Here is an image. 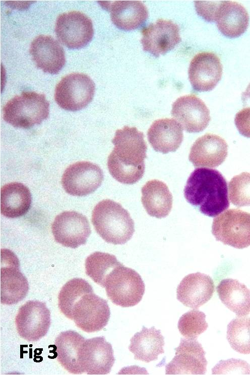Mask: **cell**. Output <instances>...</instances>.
<instances>
[{
    "mask_svg": "<svg viewBox=\"0 0 250 375\" xmlns=\"http://www.w3.org/2000/svg\"><path fill=\"white\" fill-rule=\"evenodd\" d=\"M112 143L114 147L107 159L110 174L123 184L138 182L144 174L147 158L143 133L136 127L124 126L116 131Z\"/></svg>",
    "mask_w": 250,
    "mask_h": 375,
    "instance_id": "6da1fadb",
    "label": "cell"
},
{
    "mask_svg": "<svg viewBox=\"0 0 250 375\" xmlns=\"http://www.w3.org/2000/svg\"><path fill=\"white\" fill-rule=\"evenodd\" d=\"M184 196L188 202L209 217L218 216L229 206L227 181L214 169H195L188 179Z\"/></svg>",
    "mask_w": 250,
    "mask_h": 375,
    "instance_id": "7a4b0ae2",
    "label": "cell"
},
{
    "mask_svg": "<svg viewBox=\"0 0 250 375\" xmlns=\"http://www.w3.org/2000/svg\"><path fill=\"white\" fill-rule=\"evenodd\" d=\"M91 220L101 237L113 244L126 243L135 231L134 222L128 211L110 199L102 200L95 206Z\"/></svg>",
    "mask_w": 250,
    "mask_h": 375,
    "instance_id": "3957f363",
    "label": "cell"
},
{
    "mask_svg": "<svg viewBox=\"0 0 250 375\" xmlns=\"http://www.w3.org/2000/svg\"><path fill=\"white\" fill-rule=\"evenodd\" d=\"M49 104L45 96L23 91L8 101L3 108L4 120L14 127L29 129L47 118Z\"/></svg>",
    "mask_w": 250,
    "mask_h": 375,
    "instance_id": "277c9868",
    "label": "cell"
},
{
    "mask_svg": "<svg viewBox=\"0 0 250 375\" xmlns=\"http://www.w3.org/2000/svg\"><path fill=\"white\" fill-rule=\"evenodd\" d=\"M104 288L112 302L123 307L133 306L139 303L145 289L139 274L122 264L108 274Z\"/></svg>",
    "mask_w": 250,
    "mask_h": 375,
    "instance_id": "5b68a950",
    "label": "cell"
},
{
    "mask_svg": "<svg viewBox=\"0 0 250 375\" xmlns=\"http://www.w3.org/2000/svg\"><path fill=\"white\" fill-rule=\"evenodd\" d=\"M212 233L224 244L241 249L250 245V213L237 209L224 211L214 219Z\"/></svg>",
    "mask_w": 250,
    "mask_h": 375,
    "instance_id": "8992f818",
    "label": "cell"
},
{
    "mask_svg": "<svg viewBox=\"0 0 250 375\" xmlns=\"http://www.w3.org/2000/svg\"><path fill=\"white\" fill-rule=\"evenodd\" d=\"M95 90V84L88 75L72 73L64 77L57 84L54 99L64 109L77 111L91 102Z\"/></svg>",
    "mask_w": 250,
    "mask_h": 375,
    "instance_id": "52a82bcc",
    "label": "cell"
},
{
    "mask_svg": "<svg viewBox=\"0 0 250 375\" xmlns=\"http://www.w3.org/2000/svg\"><path fill=\"white\" fill-rule=\"evenodd\" d=\"M59 41L70 48L85 46L92 40L94 29L91 20L85 14L72 11L60 14L55 25Z\"/></svg>",
    "mask_w": 250,
    "mask_h": 375,
    "instance_id": "ba28073f",
    "label": "cell"
},
{
    "mask_svg": "<svg viewBox=\"0 0 250 375\" xmlns=\"http://www.w3.org/2000/svg\"><path fill=\"white\" fill-rule=\"evenodd\" d=\"M1 269V301L4 304L18 303L26 296L29 284L19 270V262L9 249H2Z\"/></svg>",
    "mask_w": 250,
    "mask_h": 375,
    "instance_id": "9c48e42d",
    "label": "cell"
},
{
    "mask_svg": "<svg viewBox=\"0 0 250 375\" xmlns=\"http://www.w3.org/2000/svg\"><path fill=\"white\" fill-rule=\"evenodd\" d=\"M15 324L19 336L28 341L44 337L50 325V312L45 303L29 300L19 309Z\"/></svg>",
    "mask_w": 250,
    "mask_h": 375,
    "instance_id": "30bf717a",
    "label": "cell"
},
{
    "mask_svg": "<svg viewBox=\"0 0 250 375\" xmlns=\"http://www.w3.org/2000/svg\"><path fill=\"white\" fill-rule=\"evenodd\" d=\"M110 315L107 301L93 292L84 294L75 304L73 320L83 331L92 333L105 327Z\"/></svg>",
    "mask_w": 250,
    "mask_h": 375,
    "instance_id": "8fae6325",
    "label": "cell"
},
{
    "mask_svg": "<svg viewBox=\"0 0 250 375\" xmlns=\"http://www.w3.org/2000/svg\"><path fill=\"white\" fill-rule=\"evenodd\" d=\"M103 180V171L97 165L88 161H79L71 164L65 170L61 184L68 194L83 196L95 191Z\"/></svg>",
    "mask_w": 250,
    "mask_h": 375,
    "instance_id": "7c38bea8",
    "label": "cell"
},
{
    "mask_svg": "<svg viewBox=\"0 0 250 375\" xmlns=\"http://www.w3.org/2000/svg\"><path fill=\"white\" fill-rule=\"evenodd\" d=\"M51 230L57 242L73 248L84 244L91 233L87 218L74 211H64L57 215Z\"/></svg>",
    "mask_w": 250,
    "mask_h": 375,
    "instance_id": "4fadbf2b",
    "label": "cell"
},
{
    "mask_svg": "<svg viewBox=\"0 0 250 375\" xmlns=\"http://www.w3.org/2000/svg\"><path fill=\"white\" fill-rule=\"evenodd\" d=\"M171 113L189 133L203 131L211 119L210 111L205 103L194 94L178 98L172 104Z\"/></svg>",
    "mask_w": 250,
    "mask_h": 375,
    "instance_id": "5bb4252c",
    "label": "cell"
},
{
    "mask_svg": "<svg viewBox=\"0 0 250 375\" xmlns=\"http://www.w3.org/2000/svg\"><path fill=\"white\" fill-rule=\"evenodd\" d=\"M207 361L202 345L196 339H181L175 355L165 367L166 374H204Z\"/></svg>",
    "mask_w": 250,
    "mask_h": 375,
    "instance_id": "9a60e30c",
    "label": "cell"
},
{
    "mask_svg": "<svg viewBox=\"0 0 250 375\" xmlns=\"http://www.w3.org/2000/svg\"><path fill=\"white\" fill-rule=\"evenodd\" d=\"M114 361L112 346L104 337L85 340L79 353V364L88 374H108Z\"/></svg>",
    "mask_w": 250,
    "mask_h": 375,
    "instance_id": "2e32d148",
    "label": "cell"
},
{
    "mask_svg": "<svg viewBox=\"0 0 250 375\" xmlns=\"http://www.w3.org/2000/svg\"><path fill=\"white\" fill-rule=\"evenodd\" d=\"M141 33L143 50L156 57L171 50L181 40L178 25L163 19L143 28Z\"/></svg>",
    "mask_w": 250,
    "mask_h": 375,
    "instance_id": "e0dca14e",
    "label": "cell"
},
{
    "mask_svg": "<svg viewBox=\"0 0 250 375\" xmlns=\"http://www.w3.org/2000/svg\"><path fill=\"white\" fill-rule=\"evenodd\" d=\"M223 67L220 59L211 52H202L192 59L189 68V78L193 89L207 92L213 89L220 81Z\"/></svg>",
    "mask_w": 250,
    "mask_h": 375,
    "instance_id": "ac0fdd59",
    "label": "cell"
},
{
    "mask_svg": "<svg viewBox=\"0 0 250 375\" xmlns=\"http://www.w3.org/2000/svg\"><path fill=\"white\" fill-rule=\"evenodd\" d=\"M227 155L225 140L218 135L207 133L194 142L189 158L195 167L214 168L223 163Z\"/></svg>",
    "mask_w": 250,
    "mask_h": 375,
    "instance_id": "d6986e66",
    "label": "cell"
},
{
    "mask_svg": "<svg viewBox=\"0 0 250 375\" xmlns=\"http://www.w3.org/2000/svg\"><path fill=\"white\" fill-rule=\"evenodd\" d=\"M29 52L36 67L45 73L57 74L66 62L63 48L49 35H40L35 38Z\"/></svg>",
    "mask_w": 250,
    "mask_h": 375,
    "instance_id": "ffe728a7",
    "label": "cell"
},
{
    "mask_svg": "<svg viewBox=\"0 0 250 375\" xmlns=\"http://www.w3.org/2000/svg\"><path fill=\"white\" fill-rule=\"evenodd\" d=\"M212 279L197 272L185 276L176 289V297L185 306L196 309L208 302L214 292Z\"/></svg>",
    "mask_w": 250,
    "mask_h": 375,
    "instance_id": "44dd1931",
    "label": "cell"
},
{
    "mask_svg": "<svg viewBox=\"0 0 250 375\" xmlns=\"http://www.w3.org/2000/svg\"><path fill=\"white\" fill-rule=\"evenodd\" d=\"M224 36L236 38L243 34L249 24V15L241 4L230 1H219L213 22Z\"/></svg>",
    "mask_w": 250,
    "mask_h": 375,
    "instance_id": "7402d4cb",
    "label": "cell"
},
{
    "mask_svg": "<svg viewBox=\"0 0 250 375\" xmlns=\"http://www.w3.org/2000/svg\"><path fill=\"white\" fill-rule=\"evenodd\" d=\"M100 4L110 12L113 23L118 28L132 30L141 26L148 17L146 6L139 1H101Z\"/></svg>",
    "mask_w": 250,
    "mask_h": 375,
    "instance_id": "603a6c76",
    "label": "cell"
},
{
    "mask_svg": "<svg viewBox=\"0 0 250 375\" xmlns=\"http://www.w3.org/2000/svg\"><path fill=\"white\" fill-rule=\"evenodd\" d=\"M148 141L156 152L166 154L175 152L183 140L182 128L172 118L155 120L147 132Z\"/></svg>",
    "mask_w": 250,
    "mask_h": 375,
    "instance_id": "cb8c5ba5",
    "label": "cell"
},
{
    "mask_svg": "<svg viewBox=\"0 0 250 375\" xmlns=\"http://www.w3.org/2000/svg\"><path fill=\"white\" fill-rule=\"evenodd\" d=\"M141 202L147 213L157 218L167 216L172 206V196L167 185L158 179L147 181L141 189Z\"/></svg>",
    "mask_w": 250,
    "mask_h": 375,
    "instance_id": "d4e9b609",
    "label": "cell"
},
{
    "mask_svg": "<svg viewBox=\"0 0 250 375\" xmlns=\"http://www.w3.org/2000/svg\"><path fill=\"white\" fill-rule=\"evenodd\" d=\"M85 339L72 330L60 333L56 338L54 346L58 361L69 372L83 373L79 362L80 350Z\"/></svg>",
    "mask_w": 250,
    "mask_h": 375,
    "instance_id": "484cf974",
    "label": "cell"
},
{
    "mask_svg": "<svg viewBox=\"0 0 250 375\" xmlns=\"http://www.w3.org/2000/svg\"><path fill=\"white\" fill-rule=\"evenodd\" d=\"M129 350L134 354V359L148 363L156 360L164 353V337L154 327L148 329L144 326L131 339Z\"/></svg>",
    "mask_w": 250,
    "mask_h": 375,
    "instance_id": "4316f807",
    "label": "cell"
},
{
    "mask_svg": "<svg viewBox=\"0 0 250 375\" xmlns=\"http://www.w3.org/2000/svg\"><path fill=\"white\" fill-rule=\"evenodd\" d=\"M32 198L29 189L22 183L6 184L1 190V212L4 216L14 218L25 215L31 207Z\"/></svg>",
    "mask_w": 250,
    "mask_h": 375,
    "instance_id": "83f0119b",
    "label": "cell"
},
{
    "mask_svg": "<svg viewBox=\"0 0 250 375\" xmlns=\"http://www.w3.org/2000/svg\"><path fill=\"white\" fill-rule=\"evenodd\" d=\"M221 302L238 317L250 313V290L238 280L231 278L222 280L216 288Z\"/></svg>",
    "mask_w": 250,
    "mask_h": 375,
    "instance_id": "f1b7e54d",
    "label": "cell"
},
{
    "mask_svg": "<svg viewBox=\"0 0 250 375\" xmlns=\"http://www.w3.org/2000/svg\"><path fill=\"white\" fill-rule=\"evenodd\" d=\"M93 292L92 286L84 279L75 278L70 280L62 286L58 294L59 310L67 318L73 320V310L75 304L84 294Z\"/></svg>",
    "mask_w": 250,
    "mask_h": 375,
    "instance_id": "f546056e",
    "label": "cell"
},
{
    "mask_svg": "<svg viewBox=\"0 0 250 375\" xmlns=\"http://www.w3.org/2000/svg\"><path fill=\"white\" fill-rule=\"evenodd\" d=\"M121 264L114 255L96 252L86 259V273L94 282L104 288L107 276L115 268Z\"/></svg>",
    "mask_w": 250,
    "mask_h": 375,
    "instance_id": "4dcf8cb0",
    "label": "cell"
},
{
    "mask_svg": "<svg viewBox=\"0 0 250 375\" xmlns=\"http://www.w3.org/2000/svg\"><path fill=\"white\" fill-rule=\"evenodd\" d=\"M227 339L235 351L250 354V318L239 317L233 319L227 326Z\"/></svg>",
    "mask_w": 250,
    "mask_h": 375,
    "instance_id": "1f68e13d",
    "label": "cell"
},
{
    "mask_svg": "<svg viewBox=\"0 0 250 375\" xmlns=\"http://www.w3.org/2000/svg\"><path fill=\"white\" fill-rule=\"evenodd\" d=\"M208 327L205 314L196 309L184 314L178 323V329L180 334L190 339H196L207 330Z\"/></svg>",
    "mask_w": 250,
    "mask_h": 375,
    "instance_id": "d6a6232c",
    "label": "cell"
},
{
    "mask_svg": "<svg viewBox=\"0 0 250 375\" xmlns=\"http://www.w3.org/2000/svg\"><path fill=\"white\" fill-rule=\"evenodd\" d=\"M228 187L232 204L238 207L250 206V173L243 172L234 176Z\"/></svg>",
    "mask_w": 250,
    "mask_h": 375,
    "instance_id": "836d02e7",
    "label": "cell"
},
{
    "mask_svg": "<svg viewBox=\"0 0 250 375\" xmlns=\"http://www.w3.org/2000/svg\"><path fill=\"white\" fill-rule=\"evenodd\" d=\"M214 374H249L250 365L241 359L221 360L212 369Z\"/></svg>",
    "mask_w": 250,
    "mask_h": 375,
    "instance_id": "e575fe53",
    "label": "cell"
},
{
    "mask_svg": "<svg viewBox=\"0 0 250 375\" xmlns=\"http://www.w3.org/2000/svg\"><path fill=\"white\" fill-rule=\"evenodd\" d=\"M234 122L239 133L250 138V107H244L237 112Z\"/></svg>",
    "mask_w": 250,
    "mask_h": 375,
    "instance_id": "d590c367",
    "label": "cell"
},
{
    "mask_svg": "<svg viewBox=\"0 0 250 375\" xmlns=\"http://www.w3.org/2000/svg\"><path fill=\"white\" fill-rule=\"evenodd\" d=\"M241 99L243 104L250 100V83L245 90L241 94Z\"/></svg>",
    "mask_w": 250,
    "mask_h": 375,
    "instance_id": "8d00e7d4",
    "label": "cell"
}]
</instances>
